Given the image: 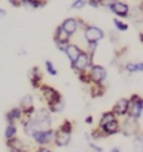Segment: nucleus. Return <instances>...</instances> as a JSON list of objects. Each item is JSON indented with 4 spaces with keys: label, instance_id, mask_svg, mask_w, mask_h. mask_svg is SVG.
<instances>
[{
    "label": "nucleus",
    "instance_id": "obj_17",
    "mask_svg": "<svg viewBox=\"0 0 143 152\" xmlns=\"http://www.w3.org/2000/svg\"><path fill=\"white\" fill-rule=\"evenodd\" d=\"M64 54L67 56V58L69 59L70 63H73L77 58H78V56L82 53V49L77 45V44H72V43H68L67 45H65L64 48Z\"/></svg>",
    "mask_w": 143,
    "mask_h": 152
},
{
    "label": "nucleus",
    "instance_id": "obj_12",
    "mask_svg": "<svg viewBox=\"0 0 143 152\" xmlns=\"http://www.w3.org/2000/svg\"><path fill=\"white\" fill-rule=\"evenodd\" d=\"M109 10L118 18H128L129 14V5L127 3L119 1V0H115V1L112 4V7L109 8Z\"/></svg>",
    "mask_w": 143,
    "mask_h": 152
},
{
    "label": "nucleus",
    "instance_id": "obj_11",
    "mask_svg": "<svg viewBox=\"0 0 143 152\" xmlns=\"http://www.w3.org/2000/svg\"><path fill=\"white\" fill-rule=\"evenodd\" d=\"M70 38L72 37L60 25L55 29V33H54V42H55V45H57V48L60 52L64 50L65 45H67L68 43L70 42Z\"/></svg>",
    "mask_w": 143,
    "mask_h": 152
},
{
    "label": "nucleus",
    "instance_id": "obj_10",
    "mask_svg": "<svg viewBox=\"0 0 143 152\" xmlns=\"http://www.w3.org/2000/svg\"><path fill=\"white\" fill-rule=\"evenodd\" d=\"M18 107L23 111V118H30L33 115H34V111H35L34 97L31 94H25L23 98L19 101Z\"/></svg>",
    "mask_w": 143,
    "mask_h": 152
},
{
    "label": "nucleus",
    "instance_id": "obj_32",
    "mask_svg": "<svg viewBox=\"0 0 143 152\" xmlns=\"http://www.w3.org/2000/svg\"><path fill=\"white\" fill-rule=\"evenodd\" d=\"M77 75H78V79L80 80L82 83H84V84H90L89 75H88V70H87V72H83V73H79V74H77Z\"/></svg>",
    "mask_w": 143,
    "mask_h": 152
},
{
    "label": "nucleus",
    "instance_id": "obj_14",
    "mask_svg": "<svg viewBox=\"0 0 143 152\" xmlns=\"http://www.w3.org/2000/svg\"><path fill=\"white\" fill-rule=\"evenodd\" d=\"M99 128L102 129V132H103V134L106 136V137L117 134V133H119V129H120V121H119V118L115 117V118L111 119L109 122H107L104 126H102Z\"/></svg>",
    "mask_w": 143,
    "mask_h": 152
},
{
    "label": "nucleus",
    "instance_id": "obj_22",
    "mask_svg": "<svg viewBox=\"0 0 143 152\" xmlns=\"http://www.w3.org/2000/svg\"><path fill=\"white\" fill-rule=\"evenodd\" d=\"M16 134H18V127H16L15 123H8L7 127L4 129V137L5 140H12L14 137H16Z\"/></svg>",
    "mask_w": 143,
    "mask_h": 152
},
{
    "label": "nucleus",
    "instance_id": "obj_25",
    "mask_svg": "<svg viewBox=\"0 0 143 152\" xmlns=\"http://www.w3.org/2000/svg\"><path fill=\"white\" fill-rule=\"evenodd\" d=\"M128 18H132L134 21H137V23H141L142 21V9H141V7H134L133 9L129 8Z\"/></svg>",
    "mask_w": 143,
    "mask_h": 152
},
{
    "label": "nucleus",
    "instance_id": "obj_30",
    "mask_svg": "<svg viewBox=\"0 0 143 152\" xmlns=\"http://www.w3.org/2000/svg\"><path fill=\"white\" fill-rule=\"evenodd\" d=\"M97 48H98V43H88V47H87V53L92 59H94L96 56V52H97Z\"/></svg>",
    "mask_w": 143,
    "mask_h": 152
},
{
    "label": "nucleus",
    "instance_id": "obj_33",
    "mask_svg": "<svg viewBox=\"0 0 143 152\" xmlns=\"http://www.w3.org/2000/svg\"><path fill=\"white\" fill-rule=\"evenodd\" d=\"M88 146H89V148H90L93 152H103V147L98 146L97 143L93 142V141H89V142H88Z\"/></svg>",
    "mask_w": 143,
    "mask_h": 152
},
{
    "label": "nucleus",
    "instance_id": "obj_2",
    "mask_svg": "<svg viewBox=\"0 0 143 152\" xmlns=\"http://www.w3.org/2000/svg\"><path fill=\"white\" fill-rule=\"evenodd\" d=\"M31 119L34 121L38 131H39V129H49V128H52V123H53L52 113L49 112V110L47 107L35 110L34 115L31 116Z\"/></svg>",
    "mask_w": 143,
    "mask_h": 152
},
{
    "label": "nucleus",
    "instance_id": "obj_26",
    "mask_svg": "<svg viewBox=\"0 0 143 152\" xmlns=\"http://www.w3.org/2000/svg\"><path fill=\"white\" fill-rule=\"evenodd\" d=\"M115 118V116L113 115V112L112 111H106V112H103L102 115H101V118H99V122H98V127H102L104 126L107 122H109L111 119Z\"/></svg>",
    "mask_w": 143,
    "mask_h": 152
},
{
    "label": "nucleus",
    "instance_id": "obj_41",
    "mask_svg": "<svg viewBox=\"0 0 143 152\" xmlns=\"http://www.w3.org/2000/svg\"><path fill=\"white\" fill-rule=\"evenodd\" d=\"M10 152H28V150L24 148V150H10Z\"/></svg>",
    "mask_w": 143,
    "mask_h": 152
},
{
    "label": "nucleus",
    "instance_id": "obj_40",
    "mask_svg": "<svg viewBox=\"0 0 143 152\" xmlns=\"http://www.w3.org/2000/svg\"><path fill=\"white\" fill-rule=\"evenodd\" d=\"M109 152H122V151H120V148L118 147V146H114V147H112L111 150H109Z\"/></svg>",
    "mask_w": 143,
    "mask_h": 152
},
{
    "label": "nucleus",
    "instance_id": "obj_5",
    "mask_svg": "<svg viewBox=\"0 0 143 152\" xmlns=\"http://www.w3.org/2000/svg\"><path fill=\"white\" fill-rule=\"evenodd\" d=\"M143 113V98L139 94H132L128 98V116L141 119Z\"/></svg>",
    "mask_w": 143,
    "mask_h": 152
},
{
    "label": "nucleus",
    "instance_id": "obj_20",
    "mask_svg": "<svg viewBox=\"0 0 143 152\" xmlns=\"http://www.w3.org/2000/svg\"><path fill=\"white\" fill-rule=\"evenodd\" d=\"M125 72L129 74L133 73H142L143 72V63L142 62H128L124 66Z\"/></svg>",
    "mask_w": 143,
    "mask_h": 152
},
{
    "label": "nucleus",
    "instance_id": "obj_21",
    "mask_svg": "<svg viewBox=\"0 0 143 152\" xmlns=\"http://www.w3.org/2000/svg\"><path fill=\"white\" fill-rule=\"evenodd\" d=\"M7 146H8V148L9 150H24L25 148V143H24V141L19 138L18 136L12 140H8L7 141Z\"/></svg>",
    "mask_w": 143,
    "mask_h": 152
},
{
    "label": "nucleus",
    "instance_id": "obj_27",
    "mask_svg": "<svg viewBox=\"0 0 143 152\" xmlns=\"http://www.w3.org/2000/svg\"><path fill=\"white\" fill-rule=\"evenodd\" d=\"M104 87L103 84H92V88H90V92H92V97L93 98H98V97H102L104 94Z\"/></svg>",
    "mask_w": 143,
    "mask_h": 152
},
{
    "label": "nucleus",
    "instance_id": "obj_8",
    "mask_svg": "<svg viewBox=\"0 0 143 152\" xmlns=\"http://www.w3.org/2000/svg\"><path fill=\"white\" fill-rule=\"evenodd\" d=\"M38 89H39L40 96L43 97V99L45 101L47 106L53 104V103H55V102H58V101H60L63 98L58 89L53 88V87L48 86V84H42Z\"/></svg>",
    "mask_w": 143,
    "mask_h": 152
},
{
    "label": "nucleus",
    "instance_id": "obj_35",
    "mask_svg": "<svg viewBox=\"0 0 143 152\" xmlns=\"http://www.w3.org/2000/svg\"><path fill=\"white\" fill-rule=\"evenodd\" d=\"M87 4L89 5V7L94 8V9L99 8V3H98V0H87Z\"/></svg>",
    "mask_w": 143,
    "mask_h": 152
},
{
    "label": "nucleus",
    "instance_id": "obj_3",
    "mask_svg": "<svg viewBox=\"0 0 143 152\" xmlns=\"http://www.w3.org/2000/svg\"><path fill=\"white\" fill-rule=\"evenodd\" d=\"M119 132L125 137H133L137 133H141V123L138 119L127 115L123 117V122H120Z\"/></svg>",
    "mask_w": 143,
    "mask_h": 152
},
{
    "label": "nucleus",
    "instance_id": "obj_29",
    "mask_svg": "<svg viewBox=\"0 0 143 152\" xmlns=\"http://www.w3.org/2000/svg\"><path fill=\"white\" fill-rule=\"evenodd\" d=\"M45 70L49 75H53V77H55L58 74V69L52 61H45Z\"/></svg>",
    "mask_w": 143,
    "mask_h": 152
},
{
    "label": "nucleus",
    "instance_id": "obj_39",
    "mask_svg": "<svg viewBox=\"0 0 143 152\" xmlns=\"http://www.w3.org/2000/svg\"><path fill=\"white\" fill-rule=\"evenodd\" d=\"M85 123H87V124H92V123H93V116H88V117L85 118Z\"/></svg>",
    "mask_w": 143,
    "mask_h": 152
},
{
    "label": "nucleus",
    "instance_id": "obj_24",
    "mask_svg": "<svg viewBox=\"0 0 143 152\" xmlns=\"http://www.w3.org/2000/svg\"><path fill=\"white\" fill-rule=\"evenodd\" d=\"M133 151L143 152V136L142 133H137L133 136Z\"/></svg>",
    "mask_w": 143,
    "mask_h": 152
},
{
    "label": "nucleus",
    "instance_id": "obj_4",
    "mask_svg": "<svg viewBox=\"0 0 143 152\" xmlns=\"http://www.w3.org/2000/svg\"><path fill=\"white\" fill-rule=\"evenodd\" d=\"M88 75H89L90 84H103L107 80L108 72L103 66L99 64H92L88 69Z\"/></svg>",
    "mask_w": 143,
    "mask_h": 152
},
{
    "label": "nucleus",
    "instance_id": "obj_19",
    "mask_svg": "<svg viewBox=\"0 0 143 152\" xmlns=\"http://www.w3.org/2000/svg\"><path fill=\"white\" fill-rule=\"evenodd\" d=\"M45 3L47 1H44V0H21V7H24L29 10H35V9L43 8Z\"/></svg>",
    "mask_w": 143,
    "mask_h": 152
},
{
    "label": "nucleus",
    "instance_id": "obj_7",
    "mask_svg": "<svg viewBox=\"0 0 143 152\" xmlns=\"http://www.w3.org/2000/svg\"><path fill=\"white\" fill-rule=\"evenodd\" d=\"M53 137H54V129H39L34 134L31 136L33 141L38 145V147H48L49 145L53 143Z\"/></svg>",
    "mask_w": 143,
    "mask_h": 152
},
{
    "label": "nucleus",
    "instance_id": "obj_16",
    "mask_svg": "<svg viewBox=\"0 0 143 152\" xmlns=\"http://www.w3.org/2000/svg\"><path fill=\"white\" fill-rule=\"evenodd\" d=\"M60 26L67 31V33L72 37L77 33V30L79 29V25H78V20L75 18H67L63 20V23L60 24Z\"/></svg>",
    "mask_w": 143,
    "mask_h": 152
},
{
    "label": "nucleus",
    "instance_id": "obj_18",
    "mask_svg": "<svg viewBox=\"0 0 143 152\" xmlns=\"http://www.w3.org/2000/svg\"><path fill=\"white\" fill-rule=\"evenodd\" d=\"M5 119L8 123H16L20 122L23 119V111L19 107H13L12 110H9L8 113L5 115Z\"/></svg>",
    "mask_w": 143,
    "mask_h": 152
},
{
    "label": "nucleus",
    "instance_id": "obj_28",
    "mask_svg": "<svg viewBox=\"0 0 143 152\" xmlns=\"http://www.w3.org/2000/svg\"><path fill=\"white\" fill-rule=\"evenodd\" d=\"M113 24H114L115 29H117L118 31H127L128 30V24L124 23L123 20H120L118 18H114L113 19Z\"/></svg>",
    "mask_w": 143,
    "mask_h": 152
},
{
    "label": "nucleus",
    "instance_id": "obj_37",
    "mask_svg": "<svg viewBox=\"0 0 143 152\" xmlns=\"http://www.w3.org/2000/svg\"><path fill=\"white\" fill-rule=\"evenodd\" d=\"M35 152H52V150L49 147H38Z\"/></svg>",
    "mask_w": 143,
    "mask_h": 152
},
{
    "label": "nucleus",
    "instance_id": "obj_1",
    "mask_svg": "<svg viewBox=\"0 0 143 152\" xmlns=\"http://www.w3.org/2000/svg\"><path fill=\"white\" fill-rule=\"evenodd\" d=\"M72 132H73V123L69 119H64L60 126L54 129L53 143L57 147H67L72 141Z\"/></svg>",
    "mask_w": 143,
    "mask_h": 152
},
{
    "label": "nucleus",
    "instance_id": "obj_15",
    "mask_svg": "<svg viewBox=\"0 0 143 152\" xmlns=\"http://www.w3.org/2000/svg\"><path fill=\"white\" fill-rule=\"evenodd\" d=\"M29 80H30V84L33 88L38 89L39 87L43 84V73L39 67H33L29 70Z\"/></svg>",
    "mask_w": 143,
    "mask_h": 152
},
{
    "label": "nucleus",
    "instance_id": "obj_9",
    "mask_svg": "<svg viewBox=\"0 0 143 152\" xmlns=\"http://www.w3.org/2000/svg\"><path fill=\"white\" fill-rule=\"evenodd\" d=\"M83 35L87 43H98L106 37L104 31L96 25H87L83 30Z\"/></svg>",
    "mask_w": 143,
    "mask_h": 152
},
{
    "label": "nucleus",
    "instance_id": "obj_31",
    "mask_svg": "<svg viewBox=\"0 0 143 152\" xmlns=\"http://www.w3.org/2000/svg\"><path fill=\"white\" fill-rule=\"evenodd\" d=\"M87 5V0H73L72 3V9H75V10H79V9H83Z\"/></svg>",
    "mask_w": 143,
    "mask_h": 152
},
{
    "label": "nucleus",
    "instance_id": "obj_38",
    "mask_svg": "<svg viewBox=\"0 0 143 152\" xmlns=\"http://www.w3.org/2000/svg\"><path fill=\"white\" fill-rule=\"evenodd\" d=\"M5 17H7V10L0 8V20H3Z\"/></svg>",
    "mask_w": 143,
    "mask_h": 152
},
{
    "label": "nucleus",
    "instance_id": "obj_13",
    "mask_svg": "<svg viewBox=\"0 0 143 152\" xmlns=\"http://www.w3.org/2000/svg\"><path fill=\"white\" fill-rule=\"evenodd\" d=\"M111 111L117 118L127 116L128 115V98H119L113 104Z\"/></svg>",
    "mask_w": 143,
    "mask_h": 152
},
{
    "label": "nucleus",
    "instance_id": "obj_6",
    "mask_svg": "<svg viewBox=\"0 0 143 152\" xmlns=\"http://www.w3.org/2000/svg\"><path fill=\"white\" fill-rule=\"evenodd\" d=\"M92 64H93V59L88 56V53L85 50H82L78 58H77L73 63H70V67L77 74H79V73L87 72V70L90 68Z\"/></svg>",
    "mask_w": 143,
    "mask_h": 152
},
{
    "label": "nucleus",
    "instance_id": "obj_23",
    "mask_svg": "<svg viewBox=\"0 0 143 152\" xmlns=\"http://www.w3.org/2000/svg\"><path fill=\"white\" fill-rule=\"evenodd\" d=\"M47 108L49 110V112H50L52 115H53V113H62V112L65 110V102H64V99L62 98L60 101L53 103V104L47 106Z\"/></svg>",
    "mask_w": 143,
    "mask_h": 152
},
{
    "label": "nucleus",
    "instance_id": "obj_36",
    "mask_svg": "<svg viewBox=\"0 0 143 152\" xmlns=\"http://www.w3.org/2000/svg\"><path fill=\"white\" fill-rule=\"evenodd\" d=\"M8 1L13 5V7H15V8H19V7H21V0H8Z\"/></svg>",
    "mask_w": 143,
    "mask_h": 152
},
{
    "label": "nucleus",
    "instance_id": "obj_34",
    "mask_svg": "<svg viewBox=\"0 0 143 152\" xmlns=\"http://www.w3.org/2000/svg\"><path fill=\"white\" fill-rule=\"evenodd\" d=\"M115 1V0H98V3H99V7H103V8H107L109 9L112 7V4Z\"/></svg>",
    "mask_w": 143,
    "mask_h": 152
}]
</instances>
